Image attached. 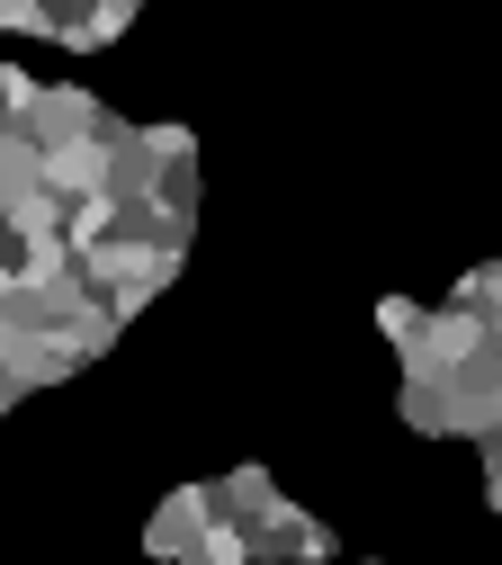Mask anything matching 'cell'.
I'll use <instances>...</instances> for the list:
<instances>
[{
  "mask_svg": "<svg viewBox=\"0 0 502 565\" xmlns=\"http://www.w3.org/2000/svg\"><path fill=\"white\" fill-rule=\"evenodd\" d=\"M135 10H143V0H135Z\"/></svg>",
  "mask_w": 502,
  "mask_h": 565,
  "instance_id": "6",
  "label": "cell"
},
{
  "mask_svg": "<svg viewBox=\"0 0 502 565\" xmlns=\"http://www.w3.org/2000/svg\"><path fill=\"white\" fill-rule=\"evenodd\" d=\"M278 556H332V530L306 521L297 503H278L269 521H252V565H278Z\"/></svg>",
  "mask_w": 502,
  "mask_h": 565,
  "instance_id": "3",
  "label": "cell"
},
{
  "mask_svg": "<svg viewBox=\"0 0 502 565\" xmlns=\"http://www.w3.org/2000/svg\"><path fill=\"white\" fill-rule=\"evenodd\" d=\"M143 198L162 216H197V145L189 126H153V171H143Z\"/></svg>",
  "mask_w": 502,
  "mask_h": 565,
  "instance_id": "1",
  "label": "cell"
},
{
  "mask_svg": "<svg viewBox=\"0 0 502 565\" xmlns=\"http://www.w3.org/2000/svg\"><path fill=\"white\" fill-rule=\"evenodd\" d=\"M0 323H10V278H0Z\"/></svg>",
  "mask_w": 502,
  "mask_h": 565,
  "instance_id": "5",
  "label": "cell"
},
{
  "mask_svg": "<svg viewBox=\"0 0 502 565\" xmlns=\"http://www.w3.org/2000/svg\"><path fill=\"white\" fill-rule=\"evenodd\" d=\"M404 422L421 440H458L467 413H458V377L449 369H404Z\"/></svg>",
  "mask_w": 502,
  "mask_h": 565,
  "instance_id": "2",
  "label": "cell"
},
{
  "mask_svg": "<svg viewBox=\"0 0 502 565\" xmlns=\"http://www.w3.org/2000/svg\"><path fill=\"white\" fill-rule=\"evenodd\" d=\"M143 547H153V556H206V503H197V484H189V493H171V503L153 512Z\"/></svg>",
  "mask_w": 502,
  "mask_h": 565,
  "instance_id": "4",
  "label": "cell"
}]
</instances>
